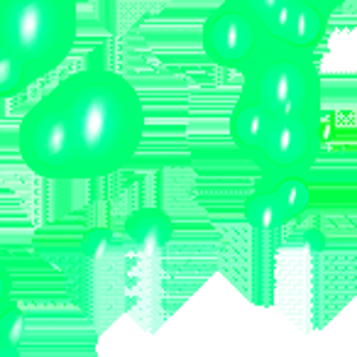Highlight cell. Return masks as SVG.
Segmentation results:
<instances>
[{"instance_id":"1","label":"cell","mask_w":357,"mask_h":357,"mask_svg":"<svg viewBox=\"0 0 357 357\" xmlns=\"http://www.w3.org/2000/svg\"><path fill=\"white\" fill-rule=\"evenodd\" d=\"M71 125L86 178L108 176L135 157L144 137V105L118 71L89 66L52 89Z\"/></svg>"},{"instance_id":"2","label":"cell","mask_w":357,"mask_h":357,"mask_svg":"<svg viewBox=\"0 0 357 357\" xmlns=\"http://www.w3.org/2000/svg\"><path fill=\"white\" fill-rule=\"evenodd\" d=\"M76 32L71 0H0V47L10 50L35 81L64 64Z\"/></svg>"},{"instance_id":"3","label":"cell","mask_w":357,"mask_h":357,"mask_svg":"<svg viewBox=\"0 0 357 357\" xmlns=\"http://www.w3.org/2000/svg\"><path fill=\"white\" fill-rule=\"evenodd\" d=\"M240 96L259 103L277 120L323 115L321 71L313 54L269 50V54L245 74Z\"/></svg>"},{"instance_id":"4","label":"cell","mask_w":357,"mask_h":357,"mask_svg":"<svg viewBox=\"0 0 357 357\" xmlns=\"http://www.w3.org/2000/svg\"><path fill=\"white\" fill-rule=\"evenodd\" d=\"M20 152L27 167L40 176L86 178L74 125L52 91L22 115Z\"/></svg>"},{"instance_id":"5","label":"cell","mask_w":357,"mask_h":357,"mask_svg":"<svg viewBox=\"0 0 357 357\" xmlns=\"http://www.w3.org/2000/svg\"><path fill=\"white\" fill-rule=\"evenodd\" d=\"M272 50L313 54L328 30V10L306 0H240Z\"/></svg>"},{"instance_id":"6","label":"cell","mask_w":357,"mask_h":357,"mask_svg":"<svg viewBox=\"0 0 357 357\" xmlns=\"http://www.w3.org/2000/svg\"><path fill=\"white\" fill-rule=\"evenodd\" d=\"M204 52L213 64L250 74L272 47L238 3H225L204 22Z\"/></svg>"},{"instance_id":"7","label":"cell","mask_w":357,"mask_h":357,"mask_svg":"<svg viewBox=\"0 0 357 357\" xmlns=\"http://www.w3.org/2000/svg\"><path fill=\"white\" fill-rule=\"evenodd\" d=\"M323 144V115L277 120L252 159L262 174H306Z\"/></svg>"},{"instance_id":"8","label":"cell","mask_w":357,"mask_h":357,"mask_svg":"<svg viewBox=\"0 0 357 357\" xmlns=\"http://www.w3.org/2000/svg\"><path fill=\"white\" fill-rule=\"evenodd\" d=\"M308 204H311V186L303 174H291V176L262 174L245 206V215L250 223L274 228L298 218L308 208Z\"/></svg>"},{"instance_id":"9","label":"cell","mask_w":357,"mask_h":357,"mask_svg":"<svg viewBox=\"0 0 357 357\" xmlns=\"http://www.w3.org/2000/svg\"><path fill=\"white\" fill-rule=\"evenodd\" d=\"M274 123H277V118L269 110L240 96L233 113H230V137L250 159H255L262 142L267 139L269 130L274 128Z\"/></svg>"},{"instance_id":"10","label":"cell","mask_w":357,"mask_h":357,"mask_svg":"<svg viewBox=\"0 0 357 357\" xmlns=\"http://www.w3.org/2000/svg\"><path fill=\"white\" fill-rule=\"evenodd\" d=\"M32 84H35V76L30 74V69L10 50L0 47V98L25 93Z\"/></svg>"},{"instance_id":"11","label":"cell","mask_w":357,"mask_h":357,"mask_svg":"<svg viewBox=\"0 0 357 357\" xmlns=\"http://www.w3.org/2000/svg\"><path fill=\"white\" fill-rule=\"evenodd\" d=\"M169 233V225L164 213L159 211H137L128 220V235L139 245H157L164 243Z\"/></svg>"},{"instance_id":"12","label":"cell","mask_w":357,"mask_h":357,"mask_svg":"<svg viewBox=\"0 0 357 357\" xmlns=\"http://www.w3.org/2000/svg\"><path fill=\"white\" fill-rule=\"evenodd\" d=\"M13 308H15V301H13V277H10V269L0 259V321H3Z\"/></svg>"}]
</instances>
